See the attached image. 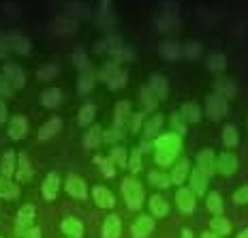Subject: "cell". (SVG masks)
<instances>
[{
  "instance_id": "1",
  "label": "cell",
  "mask_w": 248,
  "mask_h": 238,
  "mask_svg": "<svg viewBox=\"0 0 248 238\" xmlns=\"http://www.w3.org/2000/svg\"><path fill=\"white\" fill-rule=\"evenodd\" d=\"M180 148H182V139L180 136H173V133H167V136H161L154 144V159H156L158 165H169L178 157Z\"/></svg>"
},
{
  "instance_id": "2",
  "label": "cell",
  "mask_w": 248,
  "mask_h": 238,
  "mask_svg": "<svg viewBox=\"0 0 248 238\" xmlns=\"http://www.w3.org/2000/svg\"><path fill=\"white\" fill-rule=\"evenodd\" d=\"M122 193H124V200H126V204H128V208H131V210H139V208H141L143 189H141V185H139L135 178L122 180Z\"/></svg>"
},
{
  "instance_id": "3",
  "label": "cell",
  "mask_w": 248,
  "mask_h": 238,
  "mask_svg": "<svg viewBox=\"0 0 248 238\" xmlns=\"http://www.w3.org/2000/svg\"><path fill=\"white\" fill-rule=\"evenodd\" d=\"M205 112H208V116L212 120H218V118H223L227 114V103H225V97L218 95V92H214V95L208 97V101H205Z\"/></svg>"
},
{
  "instance_id": "4",
  "label": "cell",
  "mask_w": 248,
  "mask_h": 238,
  "mask_svg": "<svg viewBox=\"0 0 248 238\" xmlns=\"http://www.w3.org/2000/svg\"><path fill=\"white\" fill-rule=\"evenodd\" d=\"M101 73H103V77H105L107 84H109V88H113V90L126 84V73H122L116 63H107L105 67H103Z\"/></svg>"
},
{
  "instance_id": "5",
  "label": "cell",
  "mask_w": 248,
  "mask_h": 238,
  "mask_svg": "<svg viewBox=\"0 0 248 238\" xmlns=\"http://www.w3.org/2000/svg\"><path fill=\"white\" fill-rule=\"evenodd\" d=\"M216 170H218L220 174H225V176L233 174L237 170V157L235 154H231V153H223L218 157V161H216Z\"/></svg>"
},
{
  "instance_id": "6",
  "label": "cell",
  "mask_w": 248,
  "mask_h": 238,
  "mask_svg": "<svg viewBox=\"0 0 248 238\" xmlns=\"http://www.w3.org/2000/svg\"><path fill=\"white\" fill-rule=\"evenodd\" d=\"M175 202H178V208L182 213H193L195 210V193L190 189H180L175 195Z\"/></svg>"
},
{
  "instance_id": "7",
  "label": "cell",
  "mask_w": 248,
  "mask_h": 238,
  "mask_svg": "<svg viewBox=\"0 0 248 238\" xmlns=\"http://www.w3.org/2000/svg\"><path fill=\"white\" fill-rule=\"evenodd\" d=\"M2 75L7 77V82H11L13 86H17V88H22L26 84V77H24V71L19 69L17 65H4V69H2Z\"/></svg>"
},
{
  "instance_id": "8",
  "label": "cell",
  "mask_w": 248,
  "mask_h": 238,
  "mask_svg": "<svg viewBox=\"0 0 248 238\" xmlns=\"http://www.w3.org/2000/svg\"><path fill=\"white\" fill-rule=\"evenodd\" d=\"M66 191H69V195H73V198L84 200L86 198V183L79 176H69V178H66Z\"/></svg>"
},
{
  "instance_id": "9",
  "label": "cell",
  "mask_w": 248,
  "mask_h": 238,
  "mask_svg": "<svg viewBox=\"0 0 248 238\" xmlns=\"http://www.w3.org/2000/svg\"><path fill=\"white\" fill-rule=\"evenodd\" d=\"M197 161H199L197 168H199L205 176H212V174L216 172V161H214V153H212V151H203V153H199Z\"/></svg>"
},
{
  "instance_id": "10",
  "label": "cell",
  "mask_w": 248,
  "mask_h": 238,
  "mask_svg": "<svg viewBox=\"0 0 248 238\" xmlns=\"http://www.w3.org/2000/svg\"><path fill=\"white\" fill-rule=\"evenodd\" d=\"M154 227V221L150 219V217H139L135 221V225H133V236L135 238H148V234L152 232Z\"/></svg>"
},
{
  "instance_id": "11",
  "label": "cell",
  "mask_w": 248,
  "mask_h": 238,
  "mask_svg": "<svg viewBox=\"0 0 248 238\" xmlns=\"http://www.w3.org/2000/svg\"><path fill=\"white\" fill-rule=\"evenodd\" d=\"M7 39H9V45H13V50H17L19 54H28L30 51V41L22 33H11L7 34Z\"/></svg>"
},
{
  "instance_id": "12",
  "label": "cell",
  "mask_w": 248,
  "mask_h": 238,
  "mask_svg": "<svg viewBox=\"0 0 248 238\" xmlns=\"http://www.w3.org/2000/svg\"><path fill=\"white\" fill-rule=\"evenodd\" d=\"M208 178L210 176H205L199 168L193 170V174H190V187H193L195 193H203L205 187H208Z\"/></svg>"
},
{
  "instance_id": "13",
  "label": "cell",
  "mask_w": 248,
  "mask_h": 238,
  "mask_svg": "<svg viewBox=\"0 0 248 238\" xmlns=\"http://www.w3.org/2000/svg\"><path fill=\"white\" fill-rule=\"evenodd\" d=\"M26 131H28V122H26V118L22 116H15L11 120V125H9V136L13 139H19L26 136Z\"/></svg>"
},
{
  "instance_id": "14",
  "label": "cell",
  "mask_w": 248,
  "mask_h": 238,
  "mask_svg": "<svg viewBox=\"0 0 248 238\" xmlns=\"http://www.w3.org/2000/svg\"><path fill=\"white\" fill-rule=\"evenodd\" d=\"M62 101V92L58 88H49V90H45L43 95H41V103H43L45 107H49V110H54V107H58Z\"/></svg>"
},
{
  "instance_id": "15",
  "label": "cell",
  "mask_w": 248,
  "mask_h": 238,
  "mask_svg": "<svg viewBox=\"0 0 248 238\" xmlns=\"http://www.w3.org/2000/svg\"><path fill=\"white\" fill-rule=\"evenodd\" d=\"M120 236V219L116 215L107 217L105 225H103V238H118Z\"/></svg>"
},
{
  "instance_id": "16",
  "label": "cell",
  "mask_w": 248,
  "mask_h": 238,
  "mask_svg": "<svg viewBox=\"0 0 248 238\" xmlns=\"http://www.w3.org/2000/svg\"><path fill=\"white\" fill-rule=\"evenodd\" d=\"M94 202H96V206H101V208H111L116 202H113V195L109 193L107 189H103V187H94Z\"/></svg>"
},
{
  "instance_id": "17",
  "label": "cell",
  "mask_w": 248,
  "mask_h": 238,
  "mask_svg": "<svg viewBox=\"0 0 248 238\" xmlns=\"http://www.w3.org/2000/svg\"><path fill=\"white\" fill-rule=\"evenodd\" d=\"M58 189H60L58 176H56V174H49L47 178H45V183H43V195H45L47 200H54L56 195H58Z\"/></svg>"
},
{
  "instance_id": "18",
  "label": "cell",
  "mask_w": 248,
  "mask_h": 238,
  "mask_svg": "<svg viewBox=\"0 0 248 238\" xmlns=\"http://www.w3.org/2000/svg\"><path fill=\"white\" fill-rule=\"evenodd\" d=\"M62 232H64V234H69L71 238H79L81 234H84V227H81V223L77 219L69 217V219L62 221Z\"/></svg>"
},
{
  "instance_id": "19",
  "label": "cell",
  "mask_w": 248,
  "mask_h": 238,
  "mask_svg": "<svg viewBox=\"0 0 248 238\" xmlns=\"http://www.w3.org/2000/svg\"><path fill=\"white\" fill-rule=\"evenodd\" d=\"M150 90H152L154 97H158V99L167 97V82H165V77H161V75L150 77Z\"/></svg>"
},
{
  "instance_id": "20",
  "label": "cell",
  "mask_w": 248,
  "mask_h": 238,
  "mask_svg": "<svg viewBox=\"0 0 248 238\" xmlns=\"http://www.w3.org/2000/svg\"><path fill=\"white\" fill-rule=\"evenodd\" d=\"M32 219H34V206L26 204L17 215V230H26V227L32 223Z\"/></svg>"
},
{
  "instance_id": "21",
  "label": "cell",
  "mask_w": 248,
  "mask_h": 238,
  "mask_svg": "<svg viewBox=\"0 0 248 238\" xmlns=\"http://www.w3.org/2000/svg\"><path fill=\"white\" fill-rule=\"evenodd\" d=\"M180 54H182V50H180V45L175 43V41H165L161 45V56L167 60H175L180 58Z\"/></svg>"
},
{
  "instance_id": "22",
  "label": "cell",
  "mask_w": 248,
  "mask_h": 238,
  "mask_svg": "<svg viewBox=\"0 0 248 238\" xmlns=\"http://www.w3.org/2000/svg\"><path fill=\"white\" fill-rule=\"evenodd\" d=\"M210 227H212V234H216V236H220V234H229L231 232V223L225 219V217H214L212 219V223H210Z\"/></svg>"
},
{
  "instance_id": "23",
  "label": "cell",
  "mask_w": 248,
  "mask_h": 238,
  "mask_svg": "<svg viewBox=\"0 0 248 238\" xmlns=\"http://www.w3.org/2000/svg\"><path fill=\"white\" fill-rule=\"evenodd\" d=\"M182 116L186 118V120H190V122H197L199 118H201V110H199V105H197L195 101L184 103V105H182Z\"/></svg>"
},
{
  "instance_id": "24",
  "label": "cell",
  "mask_w": 248,
  "mask_h": 238,
  "mask_svg": "<svg viewBox=\"0 0 248 238\" xmlns=\"http://www.w3.org/2000/svg\"><path fill=\"white\" fill-rule=\"evenodd\" d=\"M205 206H208V210L212 215H216V217L223 215V198L218 193H210L208 200H205Z\"/></svg>"
},
{
  "instance_id": "25",
  "label": "cell",
  "mask_w": 248,
  "mask_h": 238,
  "mask_svg": "<svg viewBox=\"0 0 248 238\" xmlns=\"http://www.w3.org/2000/svg\"><path fill=\"white\" fill-rule=\"evenodd\" d=\"M150 210H152L156 217H165L169 210L167 202H165V198H161V195H154L152 200H150Z\"/></svg>"
},
{
  "instance_id": "26",
  "label": "cell",
  "mask_w": 248,
  "mask_h": 238,
  "mask_svg": "<svg viewBox=\"0 0 248 238\" xmlns=\"http://www.w3.org/2000/svg\"><path fill=\"white\" fill-rule=\"evenodd\" d=\"M58 129H60V118H51L47 125H43L39 129V137L41 139H47L51 136H56V133H58Z\"/></svg>"
},
{
  "instance_id": "27",
  "label": "cell",
  "mask_w": 248,
  "mask_h": 238,
  "mask_svg": "<svg viewBox=\"0 0 248 238\" xmlns=\"http://www.w3.org/2000/svg\"><path fill=\"white\" fill-rule=\"evenodd\" d=\"M0 170H2V176H11L13 170H15V153L13 151H7L2 157V161H0Z\"/></svg>"
},
{
  "instance_id": "28",
  "label": "cell",
  "mask_w": 248,
  "mask_h": 238,
  "mask_svg": "<svg viewBox=\"0 0 248 238\" xmlns=\"http://www.w3.org/2000/svg\"><path fill=\"white\" fill-rule=\"evenodd\" d=\"M128 101H120L116 105V125H113V129L116 131H120V127L124 125V120H126V116H128Z\"/></svg>"
},
{
  "instance_id": "29",
  "label": "cell",
  "mask_w": 248,
  "mask_h": 238,
  "mask_svg": "<svg viewBox=\"0 0 248 238\" xmlns=\"http://www.w3.org/2000/svg\"><path fill=\"white\" fill-rule=\"evenodd\" d=\"M19 189L15 187L13 183H9L7 178H0V198L2 200H9V198H17Z\"/></svg>"
},
{
  "instance_id": "30",
  "label": "cell",
  "mask_w": 248,
  "mask_h": 238,
  "mask_svg": "<svg viewBox=\"0 0 248 238\" xmlns=\"http://www.w3.org/2000/svg\"><path fill=\"white\" fill-rule=\"evenodd\" d=\"M223 142H225V146H229V148H235L237 146L240 137H237V129L233 125H227L223 129Z\"/></svg>"
},
{
  "instance_id": "31",
  "label": "cell",
  "mask_w": 248,
  "mask_h": 238,
  "mask_svg": "<svg viewBox=\"0 0 248 238\" xmlns=\"http://www.w3.org/2000/svg\"><path fill=\"white\" fill-rule=\"evenodd\" d=\"M148 180L154 185V187H161V189H167L169 187V183H171V178H169L167 174H163V172H150L148 174Z\"/></svg>"
},
{
  "instance_id": "32",
  "label": "cell",
  "mask_w": 248,
  "mask_h": 238,
  "mask_svg": "<svg viewBox=\"0 0 248 238\" xmlns=\"http://www.w3.org/2000/svg\"><path fill=\"white\" fill-rule=\"evenodd\" d=\"M186 174H188V161H180V163L173 168V174L169 176V178H171L173 185H182Z\"/></svg>"
},
{
  "instance_id": "33",
  "label": "cell",
  "mask_w": 248,
  "mask_h": 238,
  "mask_svg": "<svg viewBox=\"0 0 248 238\" xmlns=\"http://www.w3.org/2000/svg\"><path fill=\"white\" fill-rule=\"evenodd\" d=\"M101 139H103V131L99 127H94V129H90V131L86 133L84 144H86V148H96L101 144Z\"/></svg>"
},
{
  "instance_id": "34",
  "label": "cell",
  "mask_w": 248,
  "mask_h": 238,
  "mask_svg": "<svg viewBox=\"0 0 248 238\" xmlns=\"http://www.w3.org/2000/svg\"><path fill=\"white\" fill-rule=\"evenodd\" d=\"M73 63L77 69H81V71H88L90 69V63H88V56H86V51L81 50V48H77L73 51Z\"/></svg>"
},
{
  "instance_id": "35",
  "label": "cell",
  "mask_w": 248,
  "mask_h": 238,
  "mask_svg": "<svg viewBox=\"0 0 248 238\" xmlns=\"http://www.w3.org/2000/svg\"><path fill=\"white\" fill-rule=\"evenodd\" d=\"M75 28H77L75 19H69V17L56 19V30H58V33H75Z\"/></svg>"
},
{
  "instance_id": "36",
  "label": "cell",
  "mask_w": 248,
  "mask_h": 238,
  "mask_svg": "<svg viewBox=\"0 0 248 238\" xmlns=\"http://www.w3.org/2000/svg\"><path fill=\"white\" fill-rule=\"evenodd\" d=\"M161 127H163V118L156 114L154 118H150V122L146 125V137H154L158 131H161Z\"/></svg>"
},
{
  "instance_id": "37",
  "label": "cell",
  "mask_w": 248,
  "mask_h": 238,
  "mask_svg": "<svg viewBox=\"0 0 248 238\" xmlns=\"http://www.w3.org/2000/svg\"><path fill=\"white\" fill-rule=\"evenodd\" d=\"M225 56L223 54H210L208 56V67L212 71H223L225 69Z\"/></svg>"
},
{
  "instance_id": "38",
  "label": "cell",
  "mask_w": 248,
  "mask_h": 238,
  "mask_svg": "<svg viewBox=\"0 0 248 238\" xmlns=\"http://www.w3.org/2000/svg\"><path fill=\"white\" fill-rule=\"evenodd\" d=\"M56 73H58V67H56L54 63L51 65H45V67H41L39 69V80L41 82H47V80H51Z\"/></svg>"
},
{
  "instance_id": "39",
  "label": "cell",
  "mask_w": 248,
  "mask_h": 238,
  "mask_svg": "<svg viewBox=\"0 0 248 238\" xmlns=\"http://www.w3.org/2000/svg\"><path fill=\"white\" fill-rule=\"evenodd\" d=\"M94 118V105H84L79 112V122L81 125H88V122Z\"/></svg>"
},
{
  "instance_id": "40",
  "label": "cell",
  "mask_w": 248,
  "mask_h": 238,
  "mask_svg": "<svg viewBox=\"0 0 248 238\" xmlns=\"http://www.w3.org/2000/svg\"><path fill=\"white\" fill-rule=\"evenodd\" d=\"M141 99H143V103H146L148 110H152V107L156 105V97H154V92L150 90V88H143L141 90Z\"/></svg>"
},
{
  "instance_id": "41",
  "label": "cell",
  "mask_w": 248,
  "mask_h": 238,
  "mask_svg": "<svg viewBox=\"0 0 248 238\" xmlns=\"http://www.w3.org/2000/svg\"><path fill=\"white\" fill-rule=\"evenodd\" d=\"M19 172H17V176H19V180H26L30 176V168H28V159H26V154H19Z\"/></svg>"
},
{
  "instance_id": "42",
  "label": "cell",
  "mask_w": 248,
  "mask_h": 238,
  "mask_svg": "<svg viewBox=\"0 0 248 238\" xmlns=\"http://www.w3.org/2000/svg\"><path fill=\"white\" fill-rule=\"evenodd\" d=\"M92 86H94V80H92V75H81L79 77V92H90Z\"/></svg>"
},
{
  "instance_id": "43",
  "label": "cell",
  "mask_w": 248,
  "mask_h": 238,
  "mask_svg": "<svg viewBox=\"0 0 248 238\" xmlns=\"http://www.w3.org/2000/svg\"><path fill=\"white\" fill-rule=\"evenodd\" d=\"M184 54L188 56V58H199L201 56V45L199 43H188L184 48Z\"/></svg>"
},
{
  "instance_id": "44",
  "label": "cell",
  "mask_w": 248,
  "mask_h": 238,
  "mask_svg": "<svg viewBox=\"0 0 248 238\" xmlns=\"http://www.w3.org/2000/svg\"><path fill=\"white\" fill-rule=\"evenodd\" d=\"M11 92H13V88L7 82V77L0 75V95H2V97H11Z\"/></svg>"
},
{
  "instance_id": "45",
  "label": "cell",
  "mask_w": 248,
  "mask_h": 238,
  "mask_svg": "<svg viewBox=\"0 0 248 238\" xmlns=\"http://www.w3.org/2000/svg\"><path fill=\"white\" fill-rule=\"evenodd\" d=\"M216 88H218V90H223L227 97H233V95H235V86L229 84V82H218V84H216Z\"/></svg>"
},
{
  "instance_id": "46",
  "label": "cell",
  "mask_w": 248,
  "mask_h": 238,
  "mask_svg": "<svg viewBox=\"0 0 248 238\" xmlns=\"http://www.w3.org/2000/svg\"><path fill=\"white\" fill-rule=\"evenodd\" d=\"M233 200H235V204H246V202H248V187L237 189L235 195H233Z\"/></svg>"
},
{
  "instance_id": "47",
  "label": "cell",
  "mask_w": 248,
  "mask_h": 238,
  "mask_svg": "<svg viewBox=\"0 0 248 238\" xmlns=\"http://www.w3.org/2000/svg\"><path fill=\"white\" fill-rule=\"evenodd\" d=\"M131 170L133 172H139V170H141V153L139 151H135L131 157Z\"/></svg>"
},
{
  "instance_id": "48",
  "label": "cell",
  "mask_w": 248,
  "mask_h": 238,
  "mask_svg": "<svg viewBox=\"0 0 248 238\" xmlns=\"http://www.w3.org/2000/svg\"><path fill=\"white\" fill-rule=\"evenodd\" d=\"M171 127L180 133V136L186 133V127H184V122H182V118H180V116H171Z\"/></svg>"
},
{
  "instance_id": "49",
  "label": "cell",
  "mask_w": 248,
  "mask_h": 238,
  "mask_svg": "<svg viewBox=\"0 0 248 238\" xmlns=\"http://www.w3.org/2000/svg\"><path fill=\"white\" fill-rule=\"evenodd\" d=\"M111 157L116 159L120 165L126 163V153H124V148H113V153H111Z\"/></svg>"
},
{
  "instance_id": "50",
  "label": "cell",
  "mask_w": 248,
  "mask_h": 238,
  "mask_svg": "<svg viewBox=\"0 0 248 238\" xmlns=\"http://www.w3.org/2000/svg\"><path fill=\"white\" fill-rule=\"evenodd\" d=\"M9 54V39L7 34L0 33V56H7Z\"/></svg>"
},
{
  "instance_id": "51",
  "label": "cell",
  "mask_w": 248,
  "mask_h": 238,
  "mask_svg": "<svg viewBox=\"0 0 248 238\" xmlns=\"http://www.w3.org/2000/svg\"><path fill=\"white\" fill-rule=\"evenodd\" d=\"M7 120V105H4V101L0 99V122Z\"/></svg>"
},
{
  "instance_id": "52",
  "label": "cell",
  "mask_w": 248,
  "mask_h": 238,
  "mask_svg": "<svg viewBox=\"0 0 248 238\" xmlns=\"http://www.w3.org/2000/svg\"><path fill=\"white\" fill-rule=\"evenodd\" d=\"M99 163L103 165V172H105L107 176H113V170L109 168V163H107V161H103V159H99Z\"/></svg>"
},
{
  "instance_id": "53",
  "label": "cell",
  "mask_w": 248,
  "mask_h": 238,
  "mask_svg": "<svg viewBox=\"0 0 248 238\" xmlns=\"http://www.w3.org/2000/svg\"><path fill=\"white\" fill-rule=\"evenodd\" d=\"M141 120H143V116H141V114H137L135 120H133V131H139V125H141Z\"/></svg>"
},
{
  "instance_id": "54",
  "label": "cell",
  "mask_w": 248,
  "mask_h": 238,
  "mask_svg": "<svg viewBox=\"0 0 248 238\" xmlns=\"http://www.w3.org/2000/svg\"><path fill=\"white\" fill-rule=\"evenodd\" d=\"M26 238H41V230L37 227V230H30L28 234H26Z\"/></svg>"
},
{
  "instance_id": "55",
  "label": "cell",
  "mask_w": 248,
  "mask_h": 238,
  "mask_svg": "<svg viewBox=\"0 0 248 238\" xmlns=\"http://www.w3.org/2000/svg\"><path fill=\"white\" fill-rule=\"evenodd\" d=\"M182 234H184L182 238H193V234H190V232H188V230H184V232H182Z\"/></svg>"
},
{
  "instance_id": "56",
  "label": "cell",
  "mask_w": 248,
  "mask_h": 238,
  "mask_svg": "<svg viewBox=\"0 0 248 238\" xmlns=\"http://www.w3.org/2000/svg\"><path fill=\"white\" fill-rule=\"evenodd\" d=\"M237 238H248V230H244V232H242V234L237 236Z\"/></svg>"
},
{
  "instance_id": "57",
  "label": "cell",
  "mask_w": 248,
  "mask_h": 238,
  "mask_svg": "<svg viewBox=\"0 0 248 238\" xmlns=\"http://www.w3.org/2000/svg\"><path fill=\"white\" fill-rule=\"evenodd\" d=\"M203 238H218V236H216V234H208V232H205Z\"/></svg>"
},
{
  "instance_id": "58",
  "label": "cell",
  "mask_w": 248,
  "mask_h": 238,
  "mask_svg": "<svg viewBox=\"0 0 248 238\" xmlns=\"http://www.w3.org/2000/svg\"><path fill=\"white\" fill-rule=\"evenodd\" d=\"M107 2H109V0H103V7H105V4H107Z\"/></svg>"
}]
</instances>
